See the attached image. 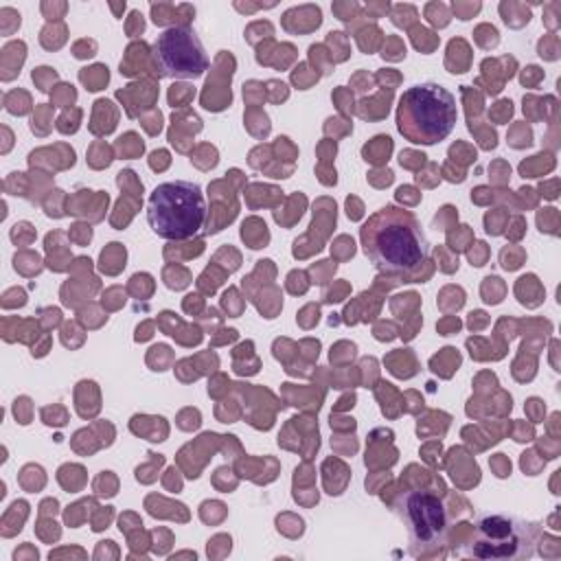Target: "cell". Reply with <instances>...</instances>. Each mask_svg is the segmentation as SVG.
Returning a JSON list of instances; mask_svg holds the SVG:
<instances>
[{"label": "cell", "instance_id": "cell-1", "mask_svg": "<svg viewBox=\"0 0 561 561\" xmlns=\"http://www.w3.org/2000/svg\"><path fill=\"white\" fill-rule=\"evenodd\" d=\"M362 250L386 274H410L425 263L430 243L419 219L403 208L383 206L359 228Z\"/></svg>", "mask_w": 561, "mask_h": 561}, {"label": "cell", "instance_id": "cell-2", "mask_svg": "<svg viewBox=\"0 0 561 561\" xmlns=\"http://www.w3.org/2000/svg\"><path fill=\"white\" fill-rule=\"evenodd\" d=\"M458 118L454 94L440 83H419L399 96L397 127L410 142L434 145L445 140Z\"/></svg>", "mask_w": 561, "mask_h": 561}, {"label": "cell", "instance_id": "cell-3", "mask_svg": "<svg viewBox=\"0 0 561 561\" xmlns=\"http://www.w3.org/2000/svg\"><path fill=\"white\" fill-rule=\"evenodd\" d=\"M147 221L162 239L182 241L197 234L206 221L202 186L188 180L158 184L147 199Z\"/></svg>", "mask_w": 561, "mask_h": 561}, {"label": "cell", "instance_id": "cell-4", "mask_svg": "<svg viewBox=\"0 0 561 561\" xmlns=\"http://www.w3.org/2000/svg\"><path fill=\"white\" fill-rule=\"evenodd\" d=\"M539 524L506 513L480 515L467 552L482 561H522L537 550Z\"/></svg>", "mask_w": 561, "mask_h": 561}, {"label": "cell", "instance_id": "cell-5", "mask_svg": "<svg viewBox=\"0 0 561 561\" xmlns=\"http://www.w3.org/2000/svg\"><path fill=\"white\" fill-rule=\"evenodd\" d=\"M397 515L408 528L412 557L432 554L445 543L449 530V513L436 493L421 489L403 493L397 504Z\"/></svg>", "mask_w": 561, "mask_h": 561}, {"label": "cell", "instance_id": "cell-6", "mask_svg": "<svg viewBox=\"0 0 561 561\" xmlns=\"http://www.w3.org/2000/svg\"><path fill=\"white\" fill-rule=\"evenodd\" d=\"M153 64L160 77L197 79L208 70V55L193 28L171 26L153 42Z\"/></svg>", "mask_w": 561, "mask_h": 561}]
</instances>
